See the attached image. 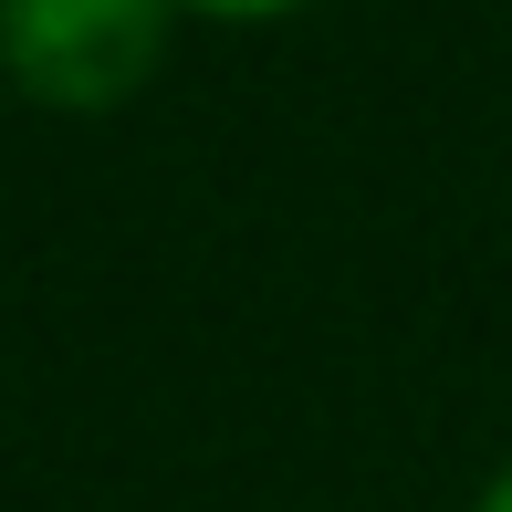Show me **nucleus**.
Wrapping results in <instances>:
<instances>
[{
  "mask_svg": "<svg viewBox=\"0 0 512 512\" xmlns=\"http://www.w3.org/2000/svg\"><path fill=\"white\" fill-rule=\"evenodd\" d=\"M314 0H178V21H220V32H262V21H293Z\"/></svg>",
  "mask_w": 512,
  "mask_h": 512,
  "instance_id": "obj_2",
  "label": "nucleus"
},
{
  "mask_svg": "<svg viewBox=\"0 0 512 512\" xmlns=\"http://www.w3.org/2000/svg\"><path fill=\"white\" fill-rule=\"evenodd\" d=\"M471 512H512V460H492V471H481V492H471Z\"/></svg>",
  "mask_w": 512,
  "mask_h": 512,
  "instance_id": "obj_3",
  "label": "nucleus"
},
{
  "mask_svg": "<svg viewBox=\"0 0 512 512\" xmlns=\"http://www.w3.org/2000/svg\"><path fill=\"white\" fill-rule=\"evenodd\" d=\"M178 0H0V84L42 115H115L157 84Z\"/></svg>",
  "mask_w": 512,
  "mask_h": 512,
  "instance_id": "obj_1",
  "label": "nucleus"
}]
</instances>
